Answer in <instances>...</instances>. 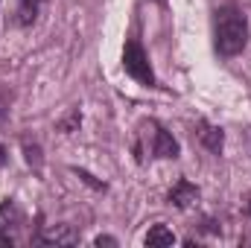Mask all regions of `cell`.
<instances>
[{
	"mask_svg": "<svg viewBox=\"0 0 251 248\" xmlns=\"http://www.w3.org/2000/svg\"><path fill=\"white\" fill-rule=\"evenodd\" d=\"M249 44V21L240 9L216 12V53L219 56H240Z\"/></svg>",
	"mask_w": 251,
	"mask_h": 248,
	"instance_id": "obj_1",
	"label": "cell"
},
{
	"mask_svg": "<svg viewBox=\"0 0 251 248\" xmlns=\"http://www.w3.org/2000/svg\"><path fill=\"white\" fill-rule=\"evenodd\" d=\"M123 70L137 79L140 85H155V73H152V64H149V56L143 50V44L137 38H128L123 47Z\"/></svg>",
	"mask_w": 251,
	"mask_h": 248,
	"instance_id": "obj_2",
	"label": "cell"
},
{
	"mask_svg": "<svg viewBox=\"0 0 251 248\" xmlns=\"http://www.w3.org/2000/svg\"><path fill=\"white\" fill-rule=\"evenodd\" d=\"M140 137L146 140V149H149L152 158H178V143H176V137H173L164 125H158L155 120L143 123Z\"/></svg>",
	"mask_w": 251,
	"mask_h": 248,
	"instance_id": "obj_3",
	"label": "cell"
},
{
	"mask_svg": "<svg viewBox=\"0 0 251 248\" xmlns=\"http://www.w3.org/2000/svg\"><path fill=\"white\" fill-rule=\"evenodd\" d=\"M170 201H173L176 207H190V204H196V201H199V187L190 184L187 178H181L178 184L170 190Z\"/></svg>",
	"mask_w": 251,
	"mask_h": 248,
	"instance_id": "obj_4",
	"label": "cell"
},
{
	"mask_svg": "<svg viewBox=\"0 0 251 248\" xmlns=\"http://www.w3.org/2000/svg\"><path fill=\"white\" fill-rule=\"evenodd\" d=\"M38 243H56V246H70L76 243V234L67 228V225H50L47 231H41Z\"/></svg>",
	"mask_w": 251,
	"mask_h": 248,
	"instance_id": "obj_5",
	"label": "cell"
},
{
	"mask_svg": "<svg viewBox=\"0 0 251 248\" xmlns=\"http://www.w3.org/2000/svg\"><path fill=\"white\" fill-rule=\"evenodd\" d=\"M41 6H44V0H21V3H18V24H21V26L35 24Z\"/></svg>",
	"mask_w": 251,
	"mask_h": 248,
	"instance_id": "obj_6",
	"label": "cell"
},
{
	"mask_svg": "<svg viewBox=\"0 0 251 248\" xmlns=\"http://www.w3.org/2000/svg\"><path fill=\"white\" fill-rule=\"evenodd\" d=\"M143 243L146 246H173L176 243V234L167 225H155V228H149V234L143 237Z\"/></svg>",
	"mask_w": 251,
	"mask_h": 248,
	"instance_id": "obj_7",
	"label": "cell"
},
{
	"mask_svg": "<svg viewBox=\"0 0 251 248\" xmlns=\"http://www.w3.org/2000/svg\"><path fill=\"white\" fill-rule=\"evenodd\" d=\"M222 140H225V137H222V128H213V125H204V128H201V143H204L210 152H219V149H222Z\"/></svg>",
	"mask_w": 251,
	"mask_h": 248,
	"instance_id": "obj_8",
	"label": "cell"
},
{
	"mask_svg": "<svg viewBox=\"0 0 251 248\" xmlns=\"http://www.w3.org/2000/svg\"><path fill=\"white\" fill-rule=\"evenodd\" d=\"M15 222H18V207L12 198H6L0 204V231H9V225H15Z\"/></svg>",
	"mask_w": 251,
	"mask_h": 248,
	"instance_id": "obj_9",
	"label": "cell"
},
{
	"mask_svg": "<svg viewBox=\"0 0 251 248\" xmlns=\"http://www.w3.org/2000/svg\"><path fill=\"white\" fill-rule=\"evenodd\" d=\"M24 152H26V161H29V164H35V167L41 164V158H38L41 149H38V146H24Z\"/></svg>",
	"mask_w": 251,
	"mask_h": 248,
	"instance_id": "obj_10",
	"label": "cell"
},
{
	"mask_svg": "<svg viewBox=\"0 0 251 248\" xmlns=\"http://www.w3.org/2000/svg\"><path fill=\"white\" fill-rule=\"evenodd\" d=\"M94 243H97V246H117V240H114V237H97Z\"/></svg>",
	"mask_w": 251,
	"mask_h": 248,
	"instance_id": "obj_11",
	"label": "cell"
},
{
	"mask_svg": "<svg viewBox=\"0 0 251 248\" xmlns=\"http://www.w3.org/2000/svg\"><path fill=\"white\" fill-rule=\"evenodd\" d=\"M0 246L12 248V246H15V240H12V237H9V234H3V231H0Z\"/></svg>",
	"mask_w": 251,
	"mask_h": 248,
	"instance_id": "obj_12",
	"label": "cell"
},
{
	"mask_svg": "<svg viewBox=\"0 0 251 248\" xmlns=\"http://www.w3.org/2000/svg\"><path fill=\"white\" fill-rule=\"evenodd\" d=\"M6 158H9V152H6V146H0V167H6Z\"/></svg>",
	"mask_w": 251,
	"mask_h": 248,
	"instance_id": "obj_13",
	"label": "cell"
},
{
	"mask_svg": "<svg viewBox=\"0 0 251 248\" xmlns=\"http://www.w3.org/2000/svg\"><path fill=\"white\" fill-rule=\"evenodd\" d=\"M246 210H249V216H251V196H249V204H246Z\"/></svg>",
	"mask_w": 251,
	"mask_h": 248,
	"instance_id": "obj_14",
	"label": "cell"
},
{
	"mask_svg": "<svg viewBox=\"0 0 251 248\" xmlns=\"http://www.w3.org/2000/svg\"><path fill=\"white\" fill-rule=\"evenodd\" d=\"M158 3H164V0H158Z\"/></svg>",
	"mask_w": 251,
	"mask_h": 248,
	"instance_id": "obj_15",
	"label": "cell"
}]
</instances>
